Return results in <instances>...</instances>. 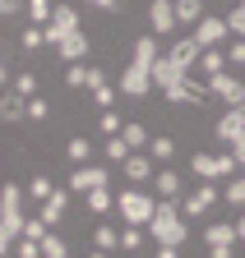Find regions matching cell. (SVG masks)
I'll use <instances>...</instances> for the list:
<instances>
[{
    "instance_id": "obj_1",
    "label": "cell",
    "mask_w": 245,
    "mask_h": 258,
    "mask_svg": "<svg viewBox=\"0 0 245 258\" xmlns=\"http://www.w3.org/2000/svg\"><path fill=\"white\" fill-rule=\"evenodd\" d=\"M23 226H28V217H23V189L5 184V189H0V249H14L23 240Z\"/></svg>"
},
{
    "instance_id": "obj_2",
    "label": "cell",
    "mask_w": 245,
    "mask_h": 258,
    "mask_svg": "<svg viewBox=\"0 0 245 258\" xmlns=\"http://www.w3.org/2000/svg\"><path fill=\"white\" fill-rule=\"evenodd\" d=\"M148 240H158V244L185 240V212H176V199H158V212L148 221Z\"/></svg>"
},
{
    "instance_id": "obj_3",
    "label": "cell",
    "mask_w": 245,
    "mask_h": 258,
    "mask_svg": "<svg viewBox=\"0 0 245 258\" xmlns=\"http://www.w3.org/2000/svg\"><path fill=\"white\" fill-rule=\"evenodd\" d=\"M116 212L125 217L130 226H148V221H153V212H158V199H148L139 184H130V189L116 199Z\"/></svg>"
},
{
    "instance_id": "obj_4",
    "label": "cell",
    "mask_w": 245,
    "mask_h": 258,
    "mask_svg": "<svg viewBox=\"0 0 245 258\" xmlns=\"http://www.w3.org/2000/svg\"><path fill=\"white\" fill-rule=\"evenodd\" d=\"M236 166H240V161H236L231 152H218V157H213V152H194V157H190V171H194L199 180H231Z\"/></svg>"
},
{
    "instance_id": "obj_5",
    "label": "cell",
    "mask_w": 245,
    "mask_h": 258,
    "mask_svg": "<svg viewBox=\"0 0 245 258\" xmlns=\"http://www.w3.org/2000/svg\"><path fill=\"white\" fill-rule=\"evenodd\" d=\"M153 88H158V83H153V64H139V60H130V64H125V74H120V92L139 102V97H148Z\"/></svg>"
},
{
    "instance_id": "obj_6",
    "label": "cell",
    "mask_w": 245,
    "mask_h": 258,
    "mask_svg": "<svg viewBox=\"0 0 245 258\" xmlns=\"http://www.w3.org/2000/svg\"><path fill=\"white\" fill-rule=\"evenodd\" d=\"M208 92L218 97V102H227V111H231V106H245V79H236V74L208 79Z\"/></svg>"
},
{
    "instance_id": "obj_7",
    "label": "cell",
    "mask_w": 245,
    "mask_h": 258,
    "mask_svg": "<svg viewBox=\"0 0 245 258\" xmlns=\"http://www.w3.org/2000/svg\"><path fill=\"white\" fill-rule=\"evenodd\" d=\"M42 32H46V46H60L70 32H79V14H74L70 5H56V19H51Z\"/></svg>"
},
{
    "instance_id": "obj_8",
    "label": "cell",
    "mask_w": 245,
    "mask_h": 258,
    "mask_svg": "<svg viewBox=\"0 0 245 258\" xmlns=\"http://www.w3.org/2000/svg\"><path fill=\"white\" fill-rule=\"evenodd\" d=\"M231 37V28H227V19H213V14H204L199 19V28H194V42L204 46V51H213V46H222Z\"/></svg>"
},
{
    "instance_id": "obj_9",
    "label": "cell",
    "mask_w": 245,
    "mask_h": 258,
    "mask_svg": "<svg viewBox=\"0 0 245 258\" xmlns=\"http://www.w3.org/2000/svg\"><path fill=\"white\" fill-rule=\"evenodd\" d=\"M180 28V19H176V0H153L148 5V32H176Z\"/></svg>"
},
{
    "instance_id": "obj_10",
    "label": "cell",
    "mask_w": 245,
    "mask_h": 258,
    "mask_svg": "<svg viewBox=\"0 0 245 258\" xmlns=\"http://www.w3.org/2000/svg\"><path fill=\"white\" fill-rule=\"evenodd\" d=\"M213 208H218V189H213V180H204L190 199L180 203V212H185V217H208Z\"/></svg>"
},
{
    "instance_id": "obj_11",
    "label": "cell",
    "mask_w": 245,
    "mask_h": 258,
    "mask_svg": "<svg viewBox=\"0 0 245 258\" xmlns=\"http://www.w3.org/2000/svg\"><path fill=\"white\" fill-rule=\"evenodd\" d=\"M213 134H218V139H222L227 148H231L236 139H245V111H240V106H231V111H227V115L218 120V129H213Z\"/></svg>"
},
{
    "instance_id": "obj_12",
    "label": "cell",
    "mask_w": 245,
    "mask_h": 258,
    "mask_svg": "<svg viewBox=\"0 0 245 258\" xmlns=\"http://www.w3.org/2000/svg\"><path fill=\"white\" fill-rule=\"evenodd\" d=\"M107 184V166H79L74 175H70V189L74 194H93V189H102Z\"/></svg>"
},
{
    "instance_id": "obj_13",
    "label": "cell",
    "mask_w": 245,
    "mask_h": 258,
    "mask_svg": "<svg viewBox=\"0 0 245 258\" xmlns=\"http://www.w3.org/2000/svg\"><path fill=\"white\" fill-rule=\"evenodd\" d=\"M125 175H130V184L158 180V161H153V157H143V152H130V161H125Z\"/></svg>"
},
{
    "instance_id": "obj_14",
    "label": "cell",
    "mask_w": 245,
    "mask_h": 258,
    "mask_svg": "<svg viewBox=\"0 0 245 258\" xmlns=\"http://www.w3.org/2000/svg\"><path fill=\"white\" fill-rule=\"evenodd\" d=\"M167 55H171L176 64H185V70H199V55H204V46L194 42V32H190V37H180V42H176Z\"/></svg>"
},
{
    "instance_id": "obj_15",
    "label": "cell",
    "mask_w": 245,
    "mask_h": 258,
    "mask_svg": "<svg viewBox=\"0 0 245 258\" xmlns=\"http://www.w3.org/2000/svg\"><path fill=\"white\" fill-rule=\"evenodd\" d=\"M28 115V97H19L14 88L5 92V97H0V120H5V124H19Z\"/></svg>"
},
{
    "instance_id": "obj_16",
    "label": "cell",
    "mask_w": 245,
    "mask_h": 258,
    "mask_svg": "<svg viewBox=\"0 0 245 258\" xmlns=\"http://www.w3.org/2000/svg\"><path fill=\"white\" fill-rule=\"evenodd\" d=\"M56 51H60V60H70V64H79V60L88 55V37H83V32H70V37L60 42Z\"/></svg>"
},
{
    "instance_id": "obj_17",
    "label": "cell",
    "mask_w": 245,
    "mask_h": 258,
    "mask_svg": "<svg viewBox=\"0 0 245 258\" xmlns=\"http://www.w3.org/2000/svg\"><path fill=\"white\" fill-rule=\"evenodd\" d=\"M227 51H218V46H213V51H204L199 55V70H204V79H218V74H227Z\"/></svg>"
},
{
    "instance_id": "obj_18",
    "label": "cell",
    "mask_w": 245,
    "mask_h": 258,
    "mask_svg": "<svg viewBox=\"0 0 245 258\" xmlns=\"http://www.w3.org/2000/svg\"><path fill=\"white\" fill-rule=\"evenodd\" d=\"M37 217H42L46 226H56L60 217H65V189H56V194H51V199H46V203L37 208Z\"/></svg>"
},
{
    "instance_id": "obj_19",
    "label": "cell",
    "mask_w": 245,
    "mask_h": 258,
    "mask_svg": "<svg viewBox=\"0 0 245 258\" xmlns=\"http://www.w3.org/2000/svg\"><path fill=\"white\" fill-rule=\"evenodd\" d=\"M153 189H158V199H180V175L176 171H158V180H153Z\"/></svg>"
},
{
    "instance_id": "obj_20",
    "label": "cell",
    "mask_w": 245,
    "mask_h": 258,
    "mask_svg": "<svg viewBox=\"0 0 245 258\" xmlns=\"http://www.w3.org/2000/svg\"><path fill=\"white\" fill-rule=\"evenodd\" d=\"M204 240H208V244H236V240H240V235H236V221H213Z\"/></svg>"
},
{
    "instance_id": "obj_21",
    "label": "cell",
    "mask_w": 245,
    "mask_h": 258,
    "mask_svg": "<svg viewBox=\"0 0 245 258\" xmlns=\"http://www.w3.org/2000/svg\"><path fill=\"white\" fill-rule=\"evenodd\" d=\"M176 19L185 23V28H199V19H204V0H176Z\"/></svg>"
},
{
    "instance_id": "obj_22",
    "label": "cell",
    "mask_w": 245,
    "mask_h": 258,
    "mask_svg": "<svg viewBox=\"0 0 245 258\" xmlns=\"http://www.w3.org/2000/svg\"><path fill=\"white\" fill-rule=\"evenodd\" d=\"M51 19H56V5H51V0H28V23L46 28Z\"/></svg>"
},
{
    "instance_id": "obj_23",
    "label": "cell",
    "mask_w": 245,
    "mask_h": 258,
    "mask_svg": "<svg viewBox=\"0 0 245 258\" xmlns=\"http://www.w3.org/2000/svg\"><path fill=\"white\" fill-rule=\"evenodd\" d=\"M83 203L93 208L97 217H107V212L116 208V199H111V189H107V184H102V189H93V194H83Z\"/></svg>"
},
{
    "instance_id": "obj_24",
    "label": "cell",
    "mask_w": 245,
    "mask_h": 258,
    "mask_svg": "<svg viewBox=\"0 0 245 258\" xmlns=\"http://www.w3.org/2000/svg\"><path fill=\"white\" fill-rule=\"evenodd\" d=\"M130 152H134V148L125 143V134H111V139H107V161H120V166H125Z\"/></svg>"
},
{
    "instance_id": "obj_25",
    "label": "cell",
    "mask_w": 245,
    "mask_h": 258,
    "mask_svg": "<svg viewBox=\"0 0 245 258\" xmlns=\"http://www.w3.org/2000/svg\"><path fill=\"white\" fill-rule=\"evenodd\" d=\"M148 157L162 166V161H171V157H176V143H171L167 134H162V139H153V143H148Z\"/></svg>"
},
{
    "instance_id": "obj_26",
    "label": "cell",
    "mask_w": 245,
    "mask_h": 258,
    "mask_svg": "<svg viewBox=\"0 0 245 258\" xmlns=\"http://www.w3.org/2000/svg\"><path fill=\"white\" fill-rule=\"evenodd\" d=\"M93 249H107V253H111V249H120V235L111 231V226H107V221H102V226H97V231H93Z\"/></svg>"
},
{
    "instance_id": "obj_27",
    "label": "cell",
    "mask_w": 245,
    "mask_h": 258,
    "mask_svg": "<svg viewBox=\"0 0 245 258\" xmlns=\"http://www.w3.org/2000/svg\"><path fill=\"white\" fill-rule=\"evenodd\" d=\"M51 194H56V184H51L46 175H33V180H28V199H37V203H46Z\"/></svg>"
},
{
    "instance_id": "obj_28",
    "label": "cell",
    "mask_w": 245,
    "mask_h": 258,
    "mask_svg": "<svg viewBox=\"0 0 245 258\" xmlns=\"http://www.w3.org/2000/svg\"><path fill=\"white\" fill-rule=\"evenodd\" d=\"M120 134H125V143H130L134 152H143V148L153 143V139H148V129H143V124H125V129H120Z\"/></svg>"
},
{
    "instance_id": "obj_29",
    "label": "cell",
    "mask_w": 245,
    "mask_h": 258,
    "mask_svg": "<svg viewBox=\"0 0 245 258\" xmlns=\"http://www.w3.org/2000/svg\"><path fill=\"white\" fill-rule=\"evenodd\" d=\"M222 199H227V203H236V208H245V175H231V180H227Z\"/></svg>"
},
{
    "instance_id": "obj_30",
    "label": "cell",
    "mask_w": 245,
    "mask_h": 258,
    "mask_svg": "<svg viewBox=\"0 0 245 258\" xmlns=\"http://www.w3.org/2000/svg\"><path fill=\"white\" fill-rule=\"evenodd\" d=\"M65 157H70V161H79V166H83V161L93 157V143H88V139H70V143H65Z\"/></svg>"
},
{
    "instance_id": "obj_31",
    "label": "cell",
    "mask_w": 245,
    "mask_h": 258,
    "mask_svg": "<svg viewBox=\"0 0 245 258\" xmlns=\"http://www.w3.org/2000/svg\"><path fill=\"white\" fill-rule=\"evenodd\" d=\"M10 88H14L19 97H28V102H33V97H37V74H28V70H23V74H19Z\"/></svg>"
},
{
    "instance_id": "obj_32",
    "label": "cell",
    "mask_w": 245,
    "mask_h": 258,
    "mask_svg": "<svg viewBox=\"0 0 245 258\" xmlns=\"http://www.w3.org/2000/svg\"><path fill=\"white\" fill-rule=\"evenodd\" d=\"M37 46H46V32H42L37 23H28V28H23V51H37Z\"/></svg>"
},
{
    "instance_id": "obj_33",
    "label": "cell",
    "mask_w": 245,
    "mask_h": 258,
    "mask_svg": "<svg viewBox=\"0 0 245 258\" xmlns=\"http://www.w3.org/2000/svg\"><path fill=\"white\" fill-rule=\"evenodd\" d=\"M65 83H70V88H88V64H83V60L65 70Z\"/></svg>"
},
{
    "instance_id": "obj_34",
    "label": "cell",
    "mask_w": 245,
    "mask_h": 258,
    "mask_svg": "<svg viewBox=\"0 0 245 258\" xmlns=\"http://www.w3.org/2000/svg\"><path fill=\"white\" fill-rule=\"evenodd\" d=\"M42 258H70L65 253V240H60V235H46L42 240Z\"/></svg>"
},
{
    "instance_id": "obj_35",
    "label": "cell",
    "mask_w": 245,
    "mask_h": 258,
    "mask_svg": "<svg viewBox=\"0 0 245 258\" xmlns=\"http://www.w3.org/2000/svg\"><path fill=\"white\" fill-rule=\"evenodd\" d=\"M227 28H231V37H245V0L227 14Z\"/></svg>"
},
{
    "instance_id": "obj_36",
    "label": "cell",
    "mask_w": 245,
    "mask_h": 258,
    "mask_svg": "<svg viewBox=\"0 0 245 258\" xmlns=\"http://www.w3.org/2000/svg\"><path fill=\"white\" fill-rule=\"evenodd\" d=\"M23 235H28V240H46V235H51V226H46L42 217H28V226H23Z\"/></svg>"
},
{
    "instance_id": "obj_37",
    "label": "cell",
    "mask_w": 245,
    "mask_h": 258,
    "mask_svg": "<svg viewBox=\"0 0 245 258\" xmlns=\"http://www.w3.org/2000/svg\"><path fill=\"white\" fill-rule=\"evenodd\" d=\"M14 253H19V258H42V240H28V235H23V240L14 244Z\"/></svg>"
},
{
    "instance_id": "obj_38",
    "label": "cell",
    "mask_w": 245,
    "mask_h": 258,
    "mask_svg": "<svg viewBox=\"0 0 245 258\" xmlns=\"http://www.w3.org/2000/svg\"><path fill=\"white\" fill-rule=\"evenodd\" d=\"M139 231H148V226H125V231H120V249H139V244H143Z\"/></svg>"
},
{
    "instance_id": "obj_39",
    "label": "cell",
    "mask_w": 245,
    "mask_h": 258,
    "mask_svg": "<svg viewBox=\"0 0 245 258\" xmlns=\"http://www.w3.org/2000/svg\"><path fill=\"white\" fill-rule=\"evenodd\" d=\"M120 129H125V120H120L116 111H102V134L111 139V134H120Z\"/></svg>"
},
{
    "instance_id": "obj_40",
    "label": "cell",
    "mask_w": 245,
    "mask_h": 258,
    "mask_svg": "<svg viewBox=\"0 0 245 258\" xmlns=\"http://www.w3.org/2000/svg\"><path fill=\"white\" fill-rule=\"evenodd\" d=\"M28 10V0H0V14H5V19H19Z\"/></svg>"
},
{
    "instance_id": "obj_41",
    "label": "cell",
    "mask_w": 245,
    "mask_h": 258,
    "mask_svg": "<svg viewBox=\"0 0 245 258\" xmlns=\"http://www.w3.org/2000/svg\"><path fill=\"white\" fill-rule=\"evenodd\" d=\"M51 115V106L42 102V97H33V102H28V120H46Z\"/></svg>"
},
{
    "instance_id": "obj_42",
    "label": "cell",
    "mask_w": 245,
    "mask_h": 258,
    "mask_svg": "<svg viewBox=\"0 0 245 258\" xmlns=\"http://www.w3.org/2000/svg\"><path fill=\"white\" fill-rule=\"evenodd\" d=\"M227 60H231V64H245V37H236V42L227 46Z\"/></svg>"
},
{
    "instance_id": "obj_43",
    "label": "cell",
    "mask_w": 245,
    "mask_h": 258,
    "mask_svg": "<svg viewBox=\"0 0 245 258\" xmlns=\"http://www.w3.org/2000/svg\"><path fill=\"white\" fill-rule=\"evenodd\" d=\"M88 88L102 92V88H111V83H107V74H102V70H88Z\"/></svg>"
},
{
    "instance_id": "obj_44",
    "label": "cell",
    "mask_w": 245,
    "mask_h": 258,
    "mask_svg": "<svg viewBox=\"0 0 245 258\" xmlns=\"http://www.w3.org/2000/svg\"><path fill=\"white\" fill-rule=\"evenodd\" d=\"M208 258H236L231 244H208Z\"/></svg>"
},
{
    "instance_id": "obj_45",
    "label": "cell",
    "mask_w": 245,
    "mask_h": 258,
    "mask_svg": "<svg viewBox=\"0 0 245 258\" xmlns=\"http://www.w3.org/2000/svg\"><path fill=\"white\" fill-rule=\"evenodd\" d=\"M158 258H180V244H158Z\"/></svg>"
},
{
    "instance_id": "obj_46",
    "label": "cell",
    "mask_w": 245,
    "mask_h": 258,
    "mask_svg": "<svg viewBox=\"0 0 245 258\" xmlns=\"http://www.w3.org/2000/svg\"><path fill=\"white\" fill-rule=\"evenodd\" d=\"M88 5H97V10H107V14H116V10H120V0H88Z\"/></svg>"
},
{
    "instance_id": "obj_47",
    "label": "cell",
    "mask_w": 245,
    "mask_h": 258,
    "mask_svg": "<svg viewBox=\"0 0 245 258\" xmlns=\"http://www.w3.org/2000/svg\"><path fill=\"white\" fill-rule=\"evenodd\" d=\"M231 157H236L240 166H245V139H236V143H231Z\"/></svg>"
},
{
    "instance_id": "obj_48",
    "label": "cell",
    "mask_w": 245,
    "mask_h": 258,
    "mask_svg": "<svg viewBox=\"0 0 245 258\" xmlns=\"http://www.w3.org/2000/svg\"><path fill=\"white\" fill-rule=\"evenodd\" d=\"M236 235H240V240H245V212H240V217H236Z\"/></svg>"
},
{
    "instance_id": "obj_49",
    "label": "cell",
    "mask_w": 245,
    "mask_h": 258,
    "mask_svg": "<svg viewBox=\"0 0 245 258\" xmlns=\"http://www.w3.org/2000/svg\"><path fill=\"white\" fill-rule=\"evenodd\" d=\"M88 258H107V249H93V253H88Z\"/></svg>"
}]
</instances>
